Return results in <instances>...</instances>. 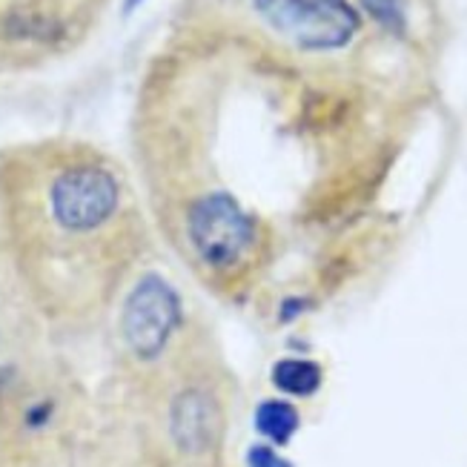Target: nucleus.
<instances>
[{
  "label": "nucleus",
  "instance_id": "obj_2",
  "mask_svg": "<svg viewBox=\"0 0 467 467\" xmlns=\"http://www.w3.org/2000/svg\"><path fill=\"white\" fill-rule=\"evenodd\" d=\"M275 35L307 52L348 47L358 32V15L348 0H253Z\"/></svg>",
  "mask_w": 467,
  "mask_h": 467
},
{
  "label": "nucleus",
  "instance_id": "obj_6",
  "mask_svg": "<svg viewBox=\"0 0 467 467\" xmlns=\"http://www.w3.org/2000/svg\"><path fill=\"white\" fill-rule=\"evenodd\" d=\"M273 384L290 396H313L321 388V368L307 358H281L273 368Z\"/></svg>",
  "mask_w": 467,
  "mask_h": 467
},
{
  "label": "nucleus",
  "instance_id": "obj_8",
  "mask_svg": "<svg viewBox=\"0 0 467 467\" xmlns=\"http://www.w3.org/2000/svg\"><path fill=\"white\" fill-rule=\"evenodd\" d=\"M247 464L250 467H293L290 462H284L273 448H264V444H255L247 456Z\"/></svg>",
  "mask_w": 467,
  "mask_h": 467
},
{
  "label": "nucleus",
  "instance_id": "obj_9",
  "mask_svg": "<svg viewBox=\"0 0 467 467\" xmlns=\"http://www.w3.org/2000/svg\"><path fill=\"white\" fill-rule=\"evenodd\" d=\"M364 4L370 6V12L379 17V20H384V24H393L396 20V26H401V9L399 6H393V0H364Z\"/></svg>",
  "mask_w": 467,
  "mask_h": 467
},
{
  "label": "nucleus",
  "instance_id": "obj_5",
  "mask_svg": "<svg viewBox=\"0 0 467 467\" xmlns=\"http://www.w3.org/2000/svg\"><path fill=\"white\" fill-rule=\"evenodd\" d=\"M170 431H172L175 444L184 453L210 451L221 433L218 401L207 390H198V388L178 393L170 410Z\"/></svg>",
  "mask_w": 467,
  "mask_h": 467
},
{
  "label": "nucleus",
  "instance_id": "obj_1",
  "mask_svg": "<svg viewBox=\"0 0 467 467\" xmlns=\"http://www.w3.org/2000/svg\"><path fill=\"white\" fill-rule=\"evenodd\" d=\"M47 204L49 218L60 233L87 235L115 218L120 207V184L107 167L75 161L52 175Z\"/></svg>",
  "mask_w": 467,
  "mask_h": 467
},
{
  "label": "nucleus",
  "instance_id": "obj_10",
  "mask_svg": "<svg viewBox=\"0 0 467 467\" xmlns=\"http://www.w3.org/2000/svg\"><path fill=\"white\" fill-rule=\"evenodd\" d=\"M138 4H140V0H127V12H132V9H135Z\"/></svg>",
  "mask_w": 467,
  "mask_h": 467
},
{
  "label": "nucleus",
  "instance_id": "obj_3",
  "mask_svg": "<svg viewBox=\"0 0 467 467\" xmlns=\"http://www.w3.org/2000/svg\"><path fill=\"white\" fill-rule=\"evenodd\" d=\"M187 238L195 258L207 270H233L255 244V227L238 201L227 192H210L195 201L187 218Z\"/></svg>",
  "mask_w": 467,
  "mask_h": 467
},
{
  "label": "nucleus",
  "instance_id": "obj_4",
  "mask_svg": "<svg viewBox=\"0 0 467 467\" xmlns=\"http://www.w3.org/2000/svg\"><path fill=\"white\" fill-rule=\"evenodd\" d=\"M181 318V301L164 278L147 275L135 284L124 304L120 330H124L127 348L138 358H158L170 344Z\"/></svg>",
  "mask_w": 467,
  "mask_h": 467
},
{
  "label": "nucleus",
  "instance_id": "obj_7",
  "mask_svg": "<svg viewBox=\"0 0 467 467\" xmlns=\"http://www.w3.org/2000/svg\"><path fill=\"white\" fill-rule=\"evenodd\" d=\"M255 428L273 444H287L293 433L298 431V410L290 401H281V399L261 401L255 410Z\"/></svg>",
  "mask_w": 467,
  "mask_h": 467
}]
</instances>
